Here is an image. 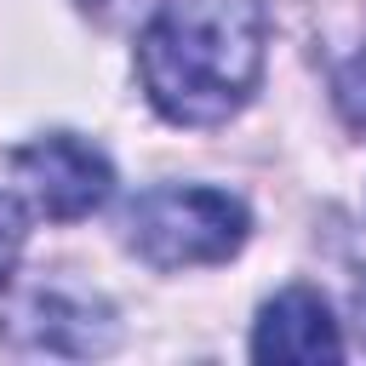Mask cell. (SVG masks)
Wrapping results in <instances>:
<instances>
[{"mask_svg": "<svg viewBox=\"0 0 366 366\" xmlns=\"http://www.w3.org/2000/svg\"><path fill=\"white\" fill-rule=\"evenodd\" d=\"M246 234H252L246 200L212 183H154L120 217L126 252L160 274L229 263L246 246Z\"/></svg>", "mask_w": 366, "mask_h": 366, "instance_id": "cell-2", "label": "cell"}, {"mask_svg": "<svg viewBox=\"0 0 366 366\" xmlns=\"http://www.w3.org/2000/svg\"><path fill=\"white\" fill-rule=\"evenodd\" d=\"M355 332H360V343H366V280L355 286Z\"/></svg>", "mask_w": 366, "mask_h": 366, "instance_id": "cell-8", "label": "cell"}, {"mask_svg": "<svg viewBox=\"0 0 366 366\" xmlns=\"http://www.w3.org/2000/svg\"><path fill=\"white\" fill-rule=\"evenodd\" d=\"M332 97H337V114L355 126V132H366V46L337 69V80H332Z\"/></svg>", "mask_w": 366, "mask_h": 366, "instance_id": "cell-7", "label": "cell"}, {"mask_svg": "<svg viewBox=\"0 0 366 366\" xmlns=\"http://www.w3.org/2000/svg\"><path fill=\"white\" fill-rule=\"evenodd\" d=\"M23 246H29V206H23L11 189H0V303H6V292H11V274H17Z\"/></svg>", "mask_w": 366, "mask_h": 366, "instance_id": "cell-6", "label": "cell"}, {"mask_svg": "<svg viewBox=\"0 0 366 366\" xmlns=\"http://www.w3.org/2000/svg\"><path fill=\"white\" fill-rule=\"evenodd\" d=\"M11 177H17L23 200L34 212H46L51 223L92 217L114 194L109 154L74 132H46V137H29L23 149H11Z\"/></svg>", "mask_w": 366, "mask_h": 366, "instance_id": "cell-4", "label": "cell"}, {"mask_svg": "<svg viewBox=\"0 0 366 366\" xmlns=\"http://www.w3.org/2000/svg\"><path fill=\"white\" fill-rule=\"evenodd\" d=\"M252 360H280V366H332L343 360V326L332 320V303L315 286H286L257 309L252 326Z\"/></svg>", "mask_w": 366, "mask_h": 366, "instance_id": "cell-5", "label": "cell"}, {"mask_svg": "<svg viewBox=\"0 0 366 366\" xmlns=\"http://www.w3.org/2000/svg\"><path fill=\"white\" fill-rule=\"evenodd\" d=\"M0 337L23 355H63V360H86V355H109L120 326H114V303L69 274H46L34 286L6 292L0 309Z\"/></svg>", "mask_w": 366, "mask_h": 366, "instance_id": "cell-3", "label": "cell"}, {"mask_svg": "<svg viewBox=\"0 0 366 366\" xmlns=\"http://www.w3.org/2000/svg\"><path fill=\"white\" fill-rule=\"evenodd\" d=\"M263 51V0H160L137 29V80L160 120L223 126L252 103Z\"/></svg>", "mask_w": 366, "mask_h": 366, "instance_id": "cell-1", "label": "cell"}]
</instances>
